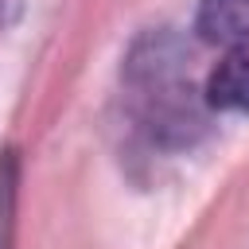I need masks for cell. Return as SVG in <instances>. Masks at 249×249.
<instances>
[{
  "label": "cell",
  "instance_id": "obj_1",
  "mask_svg": "<svg viewBox=\"0 0 249 249\" xmlns=\"http://www.w3.org/2000/svg\"><path fill=\"white\" fill-rule=\"evenodd\" d=\"M206 101H210V109L249 117V43L230 47V51H226V58L210 70Z\"/></svg>",
  "mask_w": 249,
  "mask_h": 249
},
{
  "label": "cell",
  "instance_id": "obj_2",
  "mask_svg": "<svg viewBox=\"0 0 249 249\" xmlns=\"http://www.w3.org/2000/svg\"><path fill=\"white\" fill-rule=\"evenodd\" d=\"M195 31L214 47L249 43V0H198Z\"/></svg>",
  "mask_w": 249,
  "mask_h": 249
}]
</instances>
